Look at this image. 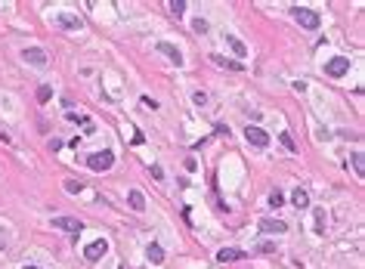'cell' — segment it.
<instances>
[{"label":"cell","instance_id":"1","mask_svg":"<svg viewBox=\"0 0 365 269\" xmlns=\"http://www.w3.org/2000/svg\"><path fill=\"white\" fill-rule=\"evenodd\" d=\"M291 16H294V19H297L306 31H316V28L322 25L319 13H316V10H306V7H294V10H291Z\"/></svg>","mask_w":365,"mask_h":269},{"label":"cell","instance_id":"2","mask_svg":"<svg viewBox=\"0 0 365 269\" xmlns=\"http://www.w3.org/2000/svg\"><path fill=\"white\" fill-rule=\"evenodd\" d=\"M115 164V155L112 152H93V155H87V167L90 170H108V167H112Z\"/></svg>","mask_w":365,"mask_h":269},{"label":"cell","instance_id":"3","mask_svg":"<svg viewBox=\"0 0 365 269\" xmlns=\"http://www.w3.org/2000/svg\"><path fill=\"white\" fill-rule=\"evenodd\" d=\"M346 71H350V59H346V56H334V59H328V65H325V75H331V78H343Z\"/></svg>","mask_w":365,"mask_h":269},{"label":"cell","instance_id":"4","mask_svg":"<svg viewBox=\"0 0 365 269\" xmlns=\"http://www.w3.org/2000/svg\"><path fill=\"white\" fill-rule=\"evenodd\" d=\"M105 254H108V241H105V238H99V241H93V244H87V250H84V257H87L90 263H99Z\"/></svg>","mask_w":365,"mask_h":269},{"label":"cell","instance_id":"5","mask_svg":"<svg viewBox=\"0 0 365 269\" xmlns=\"http://www.w3.org/2000/svg\"><path fill=\"white\" fill-rule=\"evenodd\" d=\"M245 139L251 142L254 149H266V146H269V133L260 130V127H248V130H245Z\"/></svg>","mask_w":365,"mask_h":269},{"label":"cell","instance_id":"6","mask_svg":"<svg viewBox=\"0 0 365 269\" xmlns=\"http://www.w3.org/2000/svg\"><path fill=\"white\" fill-rule=\"evenodd\" d=\"M53 229H62V232H81L84 223L75 217H53Z\"/></svg>","mask_w":365,"mask_h":269},{"label":"cell","instance_id":"7","mask_svg":"<svg viewBox=\"0 0 365 269\" xmlns=\"http://www.w3.org/2000/svg\"><path fill=\"white\" fill-rule=\"evenodd\" d=\"M158 53H164V56H167V59H170L173 65H182V53H179V50H176L173 44H167V41H161V44H158Z\"/></svg>","mask_w":365,"mask_h":269},{"label":"cell","instance_id":"8","mask_svg":"<svg viewBox=\"0 0 365 269\" xmlns=\"http://www.w3.org/2000/svg\"><path fill=\"white\" fill-rule=\"evenodd\" d=\"M291 204H294V207H297V210H306V207H309V192H306V189H300V186H297V189H294V192H291Z\"/></svg>","mask_w":365,"mask_h":269},{"label":"cell","instance_id":"9","mask_svg":"<svg viewBox=\"0 0 365 269\" xmlns=\"http://www.w3.org/2000/svg\"><path fill=\"white\" fill-rule=\"evenodd\" d=\"M22 56H25L31 65H47V53H44L41 47H28V50L22 53Z\"/></svg>","mask_w":365,"mask_h":269},{"label":"cell","instance_id":"10","mask_svg":"<svg viewBox=\"0 0 365 269\" xmlns=\"http://www.w3.org/2000/svg\"><path fill=\"white\" fill-rule=\"evenodd\" d=\"M242 257H245V250H239V247H223L220 254H217L220 263H232V260H242Z\"/></svg>","mask_w":365,"mask_h":269},{"label":"cell","instance_id":"11","mask_svg":"<svg viewBox=\"0 0 365 269\" xmlns=\"http://www.w3.org/2000/svg\"><path fill=\"white\" fill-rule=\"evenodd\" d=\"M260 229H263V232H276V235L288 232V226H285L282 220H260Z\"/></svg>","mask_w":365,"mask_h":269},{"label":"cell","instance_id":"12","mask_svg":"<svg viewBox=\"0 0 365 269\" xmlns=\"http://www.w3.org/2000/svg\"><path fill=\"white\" fill-rule=\"evenodd\" d=\"M59 25L68 28V31H81V19H78V16H71V13H62L59 16Z\"/></svg>","mask_w":365,"mask_h":269},{"label":"cell","instance_id":"13","mask_svg":"<svg viewBox=\"0 0 365 269\" xmlns=\"http://www.w3.org/2000/svg\"><path fill=\"white\" fill-rule=\"evenodd\" d=\"M127 201H130V207H133V210H142V207H145V195H142L139 189H130Z\"/></svg>","mask_w":365,"mask_h":269},{"label":"cell","instance_id":"14","mask_svg":"<svg viewBox=\"0 0 365 269\" xmlns=\"http://www.w3.org/2000/svg\"><path fill=\"white\" fill-rule=\"evenodd\" d=\"M145 257H149V263H164V250H161V244H149V247H145Z\"/></svg>","mask_w":365,"mask_h":269},{"label":"cell","instance_id":"15","mask_svg":"<svg viewBox=\"0 0 365 269\" xmlns=\"http://www.w3.org/2000/svg\"><path fill=\"white\" fill-rule=\"evenodd\" d=\"M226 44L232 47V53H235V56H248V50H245V44H242L239 38H232V34H226Z\"/></svg>","mask_w":365,"mask_h":269},{"label":"cell","instance_id":"16","mask_svg":"<svg viewBox=\"0 0 365 269\" xmlns=\"http://www.w3.org/2000/svg\"><path fill=\"white\" fill-rule=\"evenodd\" d=\"M353 170H356V176H365V158H362V152L353 155Z\"/></svg>","mask_w":365,"mask_h":269},{"label":"cell","instance_id":"17","mask_svg":"<svg viewBox=\"0 0 365 269\" xmlns=\"http://www.w3.org/2000/svg\"><path fill=\"white\" fill-rule=\"evenodd\" d=\"M186 7H189V4H186V0H170V13L176 16V19H179V16H182V13H186Z\"/></svg>","mask_w":365,"mask_h":269},{"label":"cell","instance_id":"18","mask_svg":"<svg viewBox=\"0 0 365 269\" xmlns=\"http://www.w3.org/2000/svg\"><path fill=\"white\" fill-rule=\"evenodd\" d=\"M84 189V183H81V179H65V192H71V195H78Z\"/></svg>","mask_w":365,"mask_h":269},{"label":"cell","instance_id":"19","mask_svg":"<svg viewBox=\"0 0 365 269\" xmlns=\"http://www.w3.org/2000/svg\"><path fill=\"white\" fill-rule=\"evenodd\" d=\"M316 232H325V210H316Z\"/></svg>","mask_w":365,"mask_h":269},{"label":"cell","instance_id":"20","mask_svg":"<svg viewBox=\"0 0 365 269\" xmlns=\"http://www.w3.org/2000/svg\"><path fill=\"white\" fill-rule=\"evenodd\" d=\"M269 204H272V207H282V204H285L282 192H272V195H269Z\"/></svg>","mask_w":365,"mask_h":269},{"label":"cell","instance_id":"21","mask_svg":"<svg viewBox=\"0 0 365 269\" xmlns=\"http://www.w3.org/2000/svg\"><path fill=\"white\" fill-rule=\"evenodd\" d=\"M192 28H195L198 34H208V22H205V19H195V22H192Z\"/></svg>","mask_w":365,"mask_h":269},{"label":"cell","instance_id":"22","mask_svg":"<svg viewBox=\"0 0 365 269\" xmlns=\"http://www.w3.org/2000/svg\"><path fill=\"white\" fill-rule=\"evenodd\" d=\"M211 59H214L217 65H223V68H239V62H226L223 56H211Z\"/></svg>","mask_w":365,"mask_h":269},{"label":"cell","instance_id":"23","mask_svg":"<svg viewBox=\"0 0 365 269\" xmlns=\"http://www.w3.org/2000/svg\"><path fill=\"white\" fill-rule=\"evenodd\" d=\"M50 96H53V90H50V87H47V84H44V87H41V90H38V99H41V102H47V99H50Z\"/></svg>","mask_w":365,"mask_h":269},{"label":"cell","instance_id":"24","mask_svg":"<svg viewBox=\"0 0 365 269\" xmlns=\"http://www.w3.org/2000/svg\"><path fill=\"white\" fill-rule=\"evenodd\" d=\"M59 149H62V139L53 136V139H50V152H59Z\"/></svg>","mask_w":365,"mask_h":269},{"label":"cell","instance_id":"25","mask_svg":"<svg viewBox=\"0 0 365 269\" xmlns=\"http://www.w3.org/2000/svg\"><path fill=\"white\" fill-rule=\"evenodd\" d=\"M142 105H145V109H158V102H155V99H149V96H142Z\"/></svg>","mask_w":365,"mask_h":269},{"label":"cell","instance_id":"26","mask_svg":"<svg viewBox=\"0 0 365 269\" xmlns=\"http://www.w3.org/2000/svg\"><path fill=\"white\" fill-rule=\"evenodd\" d=\"M152 176H155V179H164V170H161V167L155 164V167H152Z\"/></svg>","mask_w":365,"mask_h":269},{"label":"cell","instance_id":"27","mask_svg":"<svg viewBox=\"0 0 365 269\" xmlns=\"http://www.w3.org/2000/svg\"><path fill=\"white\" fill-rule=\"evenodd\" d=\"M25 269H41V266H25Z\"/></svg>","mask_w":365,"mask_h":269}]
</instances>
